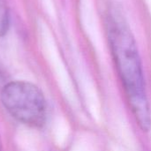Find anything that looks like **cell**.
<instances>
[{
    "mask_svg": "<svg viewBox=\"0 0 151 151\" xmlns=\"http://www.w3.org/2000/svg\"><path fill=\"white\" fill-rule=\"evenodd\" d=\"M5 111L19 123L42 128L47 120V103L42 91L35 84L23 81L5 84L0 92Z\"/></svg>",
    "mask_w": 151,
    "mask_h": 151,
    "instance_id": "7a4b0ae2",
    "label": "cell"
},
{
    "mask_svg": "<svg viewBox=\"0 0 151 151\" xmlns=\"http://www.w3.org/2000/svg\"><path fill=\"white\" fill-rule=\"evenodd\" d=\"M110 50L134 117L143 132L151 128V111L141 56L122 10L111 5L105 13Z\"/></svg>",
    "mask_w": 151,
    "mask_h": 151,
    "instance_id": "6da1fadb",
    "label": "cell"
},
{
    "mask_svg": "<svg viewBox=\"0 0 151 151\" xmlns=\"http://www.w3.org/2000/svg\"><path fill=\"white\" fill-rule=\"evenodd\" d=\"M9 28V12L4 0H0V36L4 35Z\"/></svg>",
    "mask_w": 151,
    "mask_h": 151,
    "instance_id": "3957f363",
    "label": "cell"
},
{
    "mask_svg": "<svg viewBox=\"0 0 151 151\" xmlns=\"http://www.w3.org/2000/svg\"><path fill=\"white\" fill-rule=\"evenodd\" d=\"M0 151H2V142H1V138H0Z\"/></svg>",
    "mask_w": 151,
    "mask_h": 151,
    "instance_id": "277c9868",
    "label": "cell"
}]
</instances>
